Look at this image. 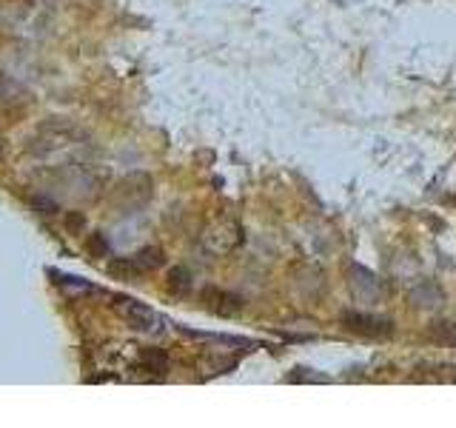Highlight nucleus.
Listing matches in <instances>:
<instances>
[{"mask_svg": "<svg viewBox=\"0 0 456 428\" xmlns=\"http://www.w3.org/2000/svg\"><path fill=\"white\" fill-rule=\"evenodd\" d=\"M343 323H345V328L356 331V335H365V337H388L394 331L391 320H382V317H374V314H363V312H345Z\"/></svg>", "mask_w": 456, "mask_h": 428, "instance_id": "nucleus-1", "label": "nucleus"}, {"mask_svg": "<svg viewBox=\"0 0 456 428\" xmlns=\"http://www.w3.org/2000/svg\"><path fill=\"white\" fill-rule=\"evenodd\" d=\"M120 314H123L131 323V328H137V331H152L157 323V314L152 308L143 305V303H134V300H120Z\"/></svg>", "mask_w": 456, "mask_h": 428, "instance_id": "nucleus-2", "label": "nucleus"}, {"mask_svg": "<svg viewBox=\"0 0 456 428\" xmlns=\"http://www.w3.org/2000/svg\"><path fill=\"white\" fill-rule=\"evenodd\" d=\"M203 303L211 308L214 314H223V317H231L243 308V300L234 297L231 292H220V289H206L203 292Z\"/></svg>", "mask_w": 456, "mask_h": 428, "instance_id": "nucleus-3", "label": "nucleus"}, {"mask_svg": "<svg viewBox=\"0 0 456 428\" xmlns=\"http://www.w3.org/2000/svg\"><path fill=\"white\" fill-rule=\"evenodd\" d=\"M140 366L152 374H163V371H169V357H165V351H160V348H146L140 354Z\"/></svg>", "mask_w": 456, "mask_h": 428, "instance_id": "nucleus-4", "label": "nucleus"}, {"mask_svg": "<svg viewBox=\"0 0 456 428\" xmlns=\"http://www.w3.org/2000/svg\"><path fill=\"white\" fill-rule=\"evenodd\" d=\"M134 263H137V269L140 271H154V269H160L163 263H165V257H163V251L160 249H143V251H137L134 254Z\"/></svg>", "mask_w": 456, "mask_h": 428, "instance_id": "nucleus-5", "label": "nucleus"}, {"mask_svg": "<svg viewBox=\"0 0 456 428\" xmlns=\"http://www.w3.org/2000/svg\"><path fill=\"white\" fill-rule=\"evenodd\" d=\"M165 285H169L172 294H185V292L191 289V271L183 269V266L172 269V271H169V280H165Z\"/></svg>", "mask_w": 456, "mask_h": 428, "instance_id": "nucleus-6", "label": "nucleus"}, {"mask_svg": "<svg viewBox=\"0 0 456 428\" xmlns=\"http://www.w3.org/2000/svg\"><path fill=\"white\" fill-rule=\"evenodd\" d=\"M109 274L131 280L134 274H140V269H137V263H134V257H126V260H114V263L109 266Z\"/></svg>", "mask_w": 456, "mask_h": 428, "instance_id": "nucleus-7", "label": "nucleus"}, {"mask_svg": "<svg viewBox=\"0 0 456 428\" xmlns=\"http://www.w3.org/2000/svg\"><path fill=\"white\" fill-rule=\"evenodd\" d=\"M430 337L442 340V343H456V326L453 323H434V328H430Z\"/></svg>", "mask_w": 456, "mask_h": 428, "instance_id": "nucleus-8", "label": "nucleus"}, {"mask_svg": "<svg viewBox=\"0 0 456 428\" xmlns=\"http://www.w3.org/2000/svg\"><path fill=\"white\" fill-rule=\"evenodd\" d=\"M89 251L94 254V257H106L109 254V240L103 234H91L89 237Z\"/></svg>", "mask_w": 456, "mask_h": 428, "instance_id": "nucleus-9", "label": "nucleus"}, {"mask_svg": "<svg viewBox=\"0 0 456 428\" xmlns=\"http://www.w3.org/2000/svg\"><path fill=\"white\" fill-rule=\"evenodd\" d=\"M83 223H86V220H83V214H69V217H66V226H69L71 231H80Z\"/></svg>", "mask_w": 456, "mask_h": 428, "instance_id": "nucleus-10", "label": "nucleus"}, {"mask_svg": "<svg viewBox=\"0 0 456 428\" xmlns=\"http://www.w3.org/2000/svg\"><path fill=\"white\" fill-rule=\"evenodd\" d=\"M0 154H3V137H0Z\"/></svg>", "mask_w": 456, "mask_h": 428, "instance_id": "nucleus-11", "label": "nucleus"}]
</instances>
